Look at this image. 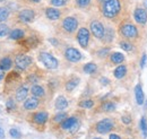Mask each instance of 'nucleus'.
I'll return each mask as SVG.
<instances>
[{
  "label": "nucleus",
  "mask_w": 147,
  "mask_h": 139,
  "mask_svg": "<svg viewBox=\"0 0 147 139\" xmlns=\"http://www.w3.org/2000/svg\"><path fill=\"white\" fill-rule=\"evenodd\" d=\"M93 139H102V138H93Z\"/></svg>",
  "instance_id": "09e8293b"
},
{
  "label": "nucleus",
  "mask_w": 147,
  "mask_h": 139,
  "mask_svg": "<svg viewBox=\"0 0 147 139\" xmlns=\"http://www.w3.org/2000/svg\"><path fill=\"white\" fill-rule=\"evenodd\" d=\"M96 70H97V66H96L94 62H88V63H86V65L84 66V71H85L86 74L92 75L94 72H96Z\"/></svg>",
  "instance_id": "393cba45"
},
{
  "label": "nucleus",
  "mask_w": 147,
  "mask_h": 139,
  "mask_svg": "<svg viewBox=\"0 0 147 139\" xmlns=\"http://www.w3.org/2000/svg\"><path fill=\"white\" fill-rule=\"evenodd\" d=\"M127 72H128V70H127V66L126 65H120V66H118L115 69L113 70V75L118 79L123 78L127 75Z\"/></svg>",
  "instance_id": "f3484780"
},
{
  "label": "nucleus",
  "mask_w": 147,
  "mask_h": 139,
  "mask_svg": "<svg viewBox=\"0 0 147 139\" xmlns=\"http://www.w3.org/2000/svg\"><path fill=\"white\" fill-rule=\"evenodd\" d=\"M114 128V122L111 119H103L98 121L95 126V129L98 134H108Z\"/></svg>",
  "instance_id": "423d86ee"
},
{
  "label": "nucleus",
  "mask_w": 147,
  "mask_h": 139,
  "mask_svg": "<svg viewBox=\"0 0 147 139\" xmlns=\"http://www.w3.org/2000/svg\"><path fill=\"white\" fill-rule=\"evenodd\" d=\"M31 92H32V94H33L35 97H43L44 94H45L44 88L42 86H40V85H34V86H32Z\"/></svg>",
  "instance_id": "412c9836"
},
{
  "label": "nucleus",
  "mask_w": 147,
  "mask_h": 139,
  "mask_svg": "<svg viewBox=\"0 0 147 139\" xmlns=\"http://www.w3.org/2000/svg\"><path fill=\"white\" fill-rule=\"evenodd\" d=\"M32 58L26 55V54H18L15 59V65L16 67L20 70H25L27 69L31 65H32Z\"/></svg>",
  "instance_id": "1a4fd4ad"
},
{
  "label": "nucleus",
  "mask_w": 147,
  "mask_h": 139,
  "mask_svg": "<svg viewBox=\"0 0 147 139\" xmlns=\"http://www.w3.org/2000/svg\"><path fill=\"white\" fill-rule=\"evenodd\" d=\"M146 60H147L146 53H143V55H142V60H140V67H142V68L145 67V65H146Z\"/></svg>",
  "instance_id": "58836bf2"
},
{
  "label": "nucleus",
  "mask_w": 147,
  "mask_h": 139,
  "mask_svg": "<svg viewBox=\"0 0 147 139\" xmlns=\"http://www.w3.org/2000/svg\"><path fill=\"white\" fill-rule=\"evenodd\" d=\"M65 57L70 62H78L82 59V53L75 48H68L65 51Z\"/></svg>",
  "instance_id": "9d476101"
},
{
  "label": "nucleus",
  "mask_w": 147,
  "mask_h": 139,
  "mask_svg": "<svg viewBox=\"0 0 147 139\" xmlns=\"http://www.w3.org/2000/svg\"><path fill=\"white\" fill-rule=\"evenodd\" d=\"M2 78H3V69L0 67V82L2 80Z\"/></svg>",
  "instance_id": "37998d69"
},
{
  "label": "nucleus",
  "mask_w": 147,
  "mask_h": 139,
  "mask_svg": "<svg viewBox=\"0 0 147 139\" xmlns=\"http://www.w3.org/2000/svg\"><path fill=\"white\" fill-rule=\"evenodd\" d=\"M10 33L9 31V27L5 24H0V37H3V36H7V35Z\"/></svg>",
  "instance_id": "7c9ffc66"
},
{
  "label": "nucleus",
  "mask_w": 147,
  "mask_h": 139,
  "mask_svg": "<svg viewBox=\"0 0 147 139\" xmlns=\"http://www.w3.org/2000/svg\"><path fill=\"white\" fill-rule=\"evenodd\" d=\"M135 96H136V102L138 105H142L145 101V95L143 92V87L140 84H137L135 87Z\"/></svg>",
  "instance_id": "2eb2a0df"
},
{
  "label": "nucleus",
  "mask_w": 147,
  "mask_h": 139,
  "mask_svg": "<svg viewBox=\"0 0 147 139\" xmlns=\"http://www.w3.org/2000/svg\"><path fill=\"white\" fill-rule=\"evenodd\" d=\"M110 139H120V137H119L118 135H115V134H111Z\"/></svg>",
  "instance_id": "79ce46f5"
},
{
  "label": "nucleus",
  "mask_w": 147,
  "mask_h": 139,
  "mask_svg": "<svg viewBox=\"0 0 147 139\" xmlns=\"http://www.w3.org/2000/svg\"><path fill=\"white\" fill-rule=\"evenodd\" d=\"M113 36H114V33L111 28H108L105 30V34H104V37H103V41L105 42H111L113 40Z\"/></svg>",
  "instance_id": "c85d7f7f"
},
{
  "label": "nucleus",
  "mask_w": 147,
  "mask_h": 139,
  "mask_svg": "<svg viewBox=\"0 0 147 139\" xmlns=\"http://www.w3.org/2000/svg\"><path fill=\"white\" fill-rule=\"evenodd\" d=\"M98 1H100V2H102V3H103V2H107V1H109V0H98Z\"/></svg>",
  "instance_id": "49530a36"
},
{
  "label": "nucleus",
  "mask_w": 147,
  "mask_h": 139,
  "mask_svg": "<svg viewBox=\"0 0 147 139\" xmlns=\"http://www.w3.org/2000/svg\"><path fill=\"white\" fill-rule=\"evenodd\" d=\"M9 37L11 38V40H20V38H23L24 37V31H22V30H19V28H16V30H13L10 33H9Z\"/></svg>",
  "instance_id": "5701e85b"
},
{
  "label": "nucleus",
  "mask_w": 147,
  "mask_h": 139,
  "mask_svg": "<svg viewBox=\"0 0 147 139\" xmlns=\"http://www.w3.org/2000/svg\"><path fill=\"white\" fill-rule=\"evenodd\" d=\"M68 2V0H50V3L55 7H62Z\"/></svg>",
  "instance_id": "473e14b6"
},
{
  "label": "nucleus",
  "mask_w": 147,
  "mask_h": 139,
  "mask_svg": "<svg viewBox=\"0 0 147 139\" xmlns=\"http://www.w3.org/2000/svg\"><path fill=\"white\" fill-rule=\"evenodd\" d=\"M48 119H49V114L44 111H40V112H37L33 115V121L36 124H41V126L48 121Z\"/></svg>",
  "instance_id": "4468645a"
},
{
  "label": "nucleus",
  "mask_w": 147,
  "mask_h": 139,
  "mask_svg": "<svg viewBox=\"0 0 147 139\" xmlns=\"http://www.w3.org/2000/svg\"><path fill=\"white\" fill-rule=\"evenodd\" d=\"M78 119L76 117H70V118H67L65 121L61 122V128L63 130H69V131H73L75 129H77L78 127Z\"/></svg>",
  "instance_id": "9b49d317"
},
{
  "label": "nucleus",
  "mask_w": 147,
  "mask_h": 139,
  "mask_svg": "<svg viewBox=\"0 0 147 139\" xmlns=\"http://www.w3.org/2000/svg\"><path fill=\"white\" fill-rule=\"evenodd\" d=\"M79 106L83 107V109H92L94 106V102L92 100H84L79 103Z\"/></svg>",
  "instance_id": "c756f323"
},
{
  "label": "nucleus",
  "mask_w": 147,
  "mask_h": 139,
  "mask_svg": "<svg viewBox=\"0 0 147 139\" xmlns=\"http://www.w3.org/2000/svg\"><path fill=\"white\" fill-rule=\"evenodd\" d=\"M67 119V114L66 113H59V114H57L55 117V122H58V123H60V122L65 121Z\"/></svg>",
  "instance_id": "72a5a7b5"
},
{
  "label": "nucleus",
  "mask_w": 147,
  "mask_h": 139,
  "mask_svg": "<svg viewBox=\"0 0 147 139\" xmlns=\"http://www.w3.org/2000/svg\"><path fill=\"white\" fill-rule=\"evenodd\" d=\"M90 38H91V33L86 27H82V28L78 30V32H77V41H78L79 45L83 49H86L88 47Z\"/></svg>",
  "instance_id": "20e7f679"
},
{
  "label": "nucleus",
  "mask_w": 147,
  "mask_h": 139,
  "mask_svg": "<svg viewBox=\"0 0 147 139\" xmlns=\"http://www.w3.org/2000/svg\"><path fill=\"white\" fill-rule=\"evenodd\" d=\"M14 107H15V102H14L13 100H8V102H7V109L11 110V109H14Z\"/></svg>",
  "instance_id": "ea45409f"
},
{
  "label": "nucleus",
  "mask_w": 147,
  "mask_h": 139,
  "mask_svg": "<svg viewBox=\"0 0 147 139\" xmlns=\"http://www.w3.org/2000/svg\"><path fill=\"white\" fill-rule=\"evenodd\" d=\"M78 84H79V78H71L66 84V90L67 92H73L74 89L77 87Z\"/></svg>",
  "instance_id": "4be33fe9"
},
{
  "label": "nucleus",
  "mask_w": 147,
  "mask_h": 139,
  "mask_svg": "<svg viewBox=\"0 0 147 139\" xmlns=\"http://www.w3.org/2000/svg\"><path fill=\"white\" fill-rule=\"evenodd\" d=\"M76 3L80 8H87L91 5V0H76Z\"/></svg>",
  "instance_id": "2f4dec72"
},
{
  "label": "nucleus",
  "mask_w": 147,
  "mask_h": 139,
  "mask_svg": "<svg viewBox=\"0 0 147 139\" xmlns=\"http://www.w3.org/2000/svg\"><path fill=\"white\" fill-rule=\"evenodd\" d=\"M134 19L137 24L144 26L146 25L147 23V10L145 8L140 7V6H137L134 10Z\"/></svg>",
  "instance_id": "39448f33"
},
{
  "label": "nucleus",
  "mask_w": 147,
  "mask_h": 139,
  "mask_svg": "<svg viewBox=\"0 0 147 139\" xmlns=\"http://www.w3.org/2000/svg\"><path fill=\"white\" fill-rule=\"evenodd\" d=\"M140 129L143 130L144 135L147 136V122H146V118H145V117H143L142 120H140Z\"/></svg>",
  "instance_id": "f704fd0d"
},
{
  "label": "nucleus",
  "mask_w": 147,
  "mask_h": 139,
  "mask_svg": "<svg viewBox=\"0 0 147 139\" xmlns=\"http://www.w3.org/2000/svg\"><path fill=\"white\" fill-rule=\"evenodd\" d=\"M9 134H10V136L13 137V138H16V139H19L20 138V132H19L17 129H10V131H9Z\"/></svg>",
  "instance_id": "c9c22d12"
},
{
  "label": "nucleus",
  "mask_w": 147,
  "mask_h": 139,
  "mask_svg": "<svg viewBox=\"0 0 147 139\" xmlns=\"http://www.w3.org/2000/svg\"><path fill=\"white\" fill-rule=\"evenodd\" d=\"M100 80H101V84H103V85H109V82H110L108 78H101Z\"/></svg>",
  "instance_id": "a19ab883"
},
{
  "label": "nucleus",
  "mask_w": 147,
  "mask_h": 139,
  "mask_svg": "<svg viewBox=\"0 0 147 139\" xmlns=\"http://www.w3.org/2000/svg\"><path fill=\"white\" fill-rule=\"evenodd\" d=\"M27 94H28V89H27V87H25V86L19 87L18 89L16 90V100L19 101V102L24 101V100L27 97Z\"/></svg>",
  "instance_id": "aec40b11"
},
{
  "label": "nucleus",
  "mask_w": 147,
  "mask_h": 139,
  "mask_svg": "<svg viewBox=\"0 0 147 139\" xmlns=\"http://www.w3.org/2000/svg\"><path fill=\"white\" fill-rule=\"evenodd\" d=\"M1 1H5V0H0V2H1Z\"/></svg>",
  "instance_id": "8fccbe9b"
},
{
  "label": "nucleus",
  "mask_w": 147,
  "mask_h": 139,
  "mask_svg": "<svg viewBox=\"0 0 147 139\" xmlns=\"http://www.w3.org/2000/svg\"><path fill=\"white\" fill-rule=\"evenodd\" d=\"M115 104L113 103V102H110V101H108V102H104L103 104L101 105V109H102V111H104V112H112V111H114L115 110Z\"/></svg>",
  "instance_id": "b1692460"
},
{
  "label": "nucleus",
  "mask_w": 147,
  "mask_h": 139,
  "mask_svg": "<svg viewBox=\"0 0 147 139\" xmlns=\"http://www.w3.org/2000/svg\"><path fill=\"white\" fill-rule=\"evenodd\" d=\"M91 32H92V34L96 37V38H98V40H103V37H104V34H105V27L103 26V24L101 23V22H98V20H93L92 23H91Z\"/></svg>",
  "instance_id": "0eeeda50"
},
{
  "label": "nucleus",
  "mask_w": 147,
  "mask_h": 139,
  "mask_svg": "<svg viewBox=\"0 0 147 139\" xmlns=\"http://www.w3.org/2000/svg\"><path fill=\"white\" fill-rule=\"evenodd\" d=\"M55 109L58 111H63L65 109L68 107V101L66 100L65 96H58L57 100H55Z\"/></svg>",
  "instance_id": "a211bd4d"
},
{
  "label": "nucleus",
  "mask_w": 147,
  "mask_h": 139,
  "mask_svg": "<svg viewBox=\"0 0 147 139\" xmlns=\"http://www.w3.org/2000/svg\"><path fill=\"white\" fill-rule=\"evenodd\" d=\"M45 16L50 20H57L61 16V11L57 8H53V7H48L45 9Z\"/></svg>",
  "instance_id": "ddd939ff"
},
{
  "label": "nucleus",
  "mask_w": 147,
  "mask_h": 139,
  "mask_svg": "<svg viewBox=\"0 0 147 139\" xmlns=\"http://www.w3.org/2000/svg\"><path fill=\"white\" fill-rule=\"evenodd\" d=\"M110 52V49H102V50H100L97 54H98V57H101V58H104V57H107L108 55V53Z\"/></svg>",
  "instance_id": "e433bc0d"
},
{
  "label": "nucleus",
  "mask_w": 147,
  "mask_h": 139,
  "mask_svg": "<svg viewBox=\"0 0 147 139\" xmlns=\"http://www.w3.org/2000/svg\"><path fill=\"white\" fill-rule=\"evenodd\" d=\"M11 65H13V62H11V60L9 58H3L0 61V67L3 70H9L11 68Z\"/></svg>",
  "instance_id": "bb28decb"
},
{
  "label": "nucleus",
  "mask_w": 147,
  "mask_h": 139,
  "mask_svg": "<svg viewBox=\"0 0 147 139\" xmlns=\"http://www.w3.org/2000/svg\"><path fill=\"white\" fill-rule=\"evenodd\" d=\"M38 59H40V61H41L47 68H49V69H57L58 66H59V61L55 59L51 53L41 52L40 55H38Z\"/></svg>",
  "instance_id": "7ed1b4c3"
},
{
  "label": "nucleus",
  "mask_w": 147,
  "mask_h": 139,
  "mask_svg": "<svg viewBox=\"0 0 147 139\" xmlns=\"http://www.w3.org/2000/svg\"><path fill=\"white\" fill-rule=\"evenodd\" d=\"M119 34L121 35L125 40L128 41H135L138 38L139 36V32L138 28L136 27V25H134L132 23H122L119 27Z\"/></svg>",
  "instance_id": "f03ea898"
},
{
  "label": "nucleus",
  "mask_w": 147,
  "mask_h": 139,
  "mask_svg": "<svg viewBox=\"0 0 147 139\" xmlns=\"http://www.w3.org/2000/svg\"><path fill=\"white\" fill-rule=\"evenodd\" d=\"M35 18V13L32 9H23L18 14V19L22 23H31Z\"/></svg>",
  "instance_id": "f8f14e48"
},
{
  "label": "nucleus",
  "mask_w": 147,
  "mask_h": 139,
  "mask_svg": "<svg viewBox=\"0 0 147 139\" xmlns=\"http://www.w3.org/2000/svg\"><path fill=\"white\" fill-rule=\"evenodd\" d=\"M101 11L105 18L114 19L121 11V1L120 0H109L107 2H103Z\"/></svg>",
  "instance_id": "f257e3e1"
},
{
  "label": "nucleus",
  "mask_w": 147,
  "mask_h": 139,
  "mask_svg": "<svg viewBox=\"0 0 147 139\" xmlns=\"http://www.w3.org/2000/svg\"><path fill=\"white\" fill-rule=\"evenodd\" d=\"M5 136V131H3V129L0 127V138H2Z\"/></svg>",
  "instance_id": "c03bdc74"
},
{
  "label": "nucleus",
  "mask_w": 147,
  "mask_h": 139,
  "mask_svg": "<svg viewBox=\"0 0 147 139\" xmlns=\"http://www.w3.org/2000/svg\"><path fill=\"white\" fill-rule=\"evenodd\" d=\"M120 48L125 51H132L134 49V44L131 43V41H128V40H125V41H121L120 42Z\"/></svg>",
  "instance_id": "a878e982"
},
{
  "label": "nucleus",
  "mask_w": 147,
  "mask_h": 139,
  "mask_svg": "<svg viewBox=\"0 0 147 139\" xmlns=\"http://www.w3.org/2000/svg\"><path fill=\"white\" fill-rule=\"evenodd\" d=\"M110 61L113 65H120L125 61V55L120 52H113L110 54Z\"/></svg>",
  "instance_id": "6ab92c4d"
},
{
  "label": "nucleus",
  "mask_w": 147,
  "mask_h": 139,
  "mask_svg": "<svg viewBox=\"0 0 147 139\" xmlns=\"http://www.w3.org/2000/svg\"><path fill=\"white\" fill-rule=\"evenodd\" d=\"M38 104H40V102H38L37 97H35V96L30 97L24 102V109L25 110H34L38 106Z\"/></svg>",
  "instance_id": "dca6fc26"
},
{
  "label": "nucleus",
  "mask_w": 147,
  "mask_h": 139,
  "mask_svg": "<svg viewBox=\"0 0 147 139\" xmlns=\"http://www.w3.org/2000/svg\"><path fill=\"white\" fill-rule=\"evenodd\" d=\"M61 26H62V30H63L65 32H67V33H73V32H75V31L77 30V27H78V20L75 17H71V16L66 17L62 20Z\"/></svg>",
  "instance_id": "6e6552de"
},
{
  "label": "nucleus",
  "mask_w": 147,
  "mask_h": 139,
  "mask_svg": "<svg viewBox=\"0 0 147 139\" xmlns=\"http://www.w3.org/2000/svg\"><path fill=\"white\" fill-rule=\"evenodd\" d=\"M31 1H32V2H40L41 0H31Z\"/></svg>",
  "instance_id": "de8ad7c7"
},
{
  "label": "nucleus",
  "mask_w": 147,
  "mask_h": 139,
  "mask_svg": "<svg viewBox=\"0 0 147 139\" xmlns=\"http://www.w3.org/2000/svg\"><path fill=\"white\" fill-rule=\"evenodd\" d=\"M131 117L130 115H122V118H121V121L123 122L125 124H130L131 123Z\"/></svg>",
  "instance_id": "4c0bfd02"
},
{
  "label": "nucleus",
  "mask_w": 147,
  "mask_h": 139,
  "mask_svg": "<svg viewBox=\"0 0 147 139\" xmlns=\"http://www.w3.org/2000/svg\"><path fill=\"white\" fill-rule=\"evenodd\" d=\"M9 16V9L7 7H0V23L6 20Z\"/></svg>",
  "instance_id": "cd10ccee"
},
{
  "label": "nucleus",
  "mask_w": 147,
  "mask_h": 139,
  "mask_svg": "<svg viewBox=\"0 0 147 139\" xmlns=\"http://www.w3.org/2000/svg\"><path fill=\"white\" fill-rule=\"evenodd\" d=\"M144 6H145V9L147 10V0H144Z\"/></svg>",
  "instance_id": "a18cd8bd"
}]
</instances>
